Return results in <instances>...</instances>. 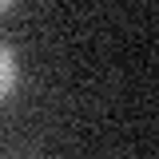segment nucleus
I'll list each match as a JSON object with an SVG mask.
<instances>
[{
    "instance_id": "nucleus-1",
    "label": "nucleus",
    "mask_w": 159,
    "mask_h": 159,
    "mask_svg": "<svg viewBox=\"0 0 159 159\" xmlns=\"http://www.w3.org/2000/svg\"><path fill=\"white\" fill-rule=\"evenodd\" d=\"M16 88V56L8 44H0V99Z\"/></svg>"
},
{
    "instance_id": "nucleus-2",
    "label": "nucleus",
    "mask_w": 159,
    "mask_h": 159,
    "mask_svg": "<svg viewBox=\"0 0 159 159\" xmlns=\"http://www.w3.org/2000/svg\"><path fill=\"white\" fill-rule=\"evenodd\" d=\"M0 12H8V4H4V0H0Z\"/></svg>"
}]
</instances>
